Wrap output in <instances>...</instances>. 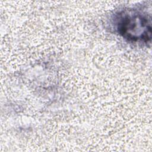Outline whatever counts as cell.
Instances as JSON below:
<instances>
[{"mask_svg": "<svg viewBox=\"0 0 152 152\" xmlns=\"http://www.w3.org/2000/svg\"><path fill=\"white\" fill-rule=\"evenodd\" d=\"M117 23L119 33L132 42L147 43L151 40V27L150 19L136 11L121 14Z\"/></svg>", "mask_w": 152, "mask_h": 152, "instance_id": "obj_1", "label": "cell"}]
</instances>
